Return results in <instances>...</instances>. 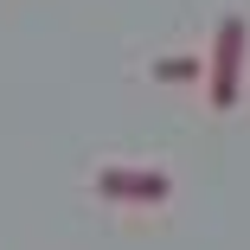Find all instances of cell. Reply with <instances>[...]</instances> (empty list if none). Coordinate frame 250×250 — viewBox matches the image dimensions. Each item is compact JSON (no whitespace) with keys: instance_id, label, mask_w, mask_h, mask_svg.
Segmentation results:
<instances>
[{"instance_id":"obj_1","label":"cell","mask_w":250,"mask_h":250,"mask_svg":"<svg viewBox=\"0 0 250 250\" xmlns=\"http://www.w3.org/2000/svg\"><path fill=\"white\" fill-rule=\"evenodd\" d=\"M244 64H250V20H244V13H225L218 32H212V52H206V103H212L218 116L237 109Z\"/></svg>"},{"instance_id":"obj_2","label":"cell","mask_w":250,"mask_h":250,"mask_svg":"<svg viewBox=\"0 0 250 250\" xmlns=\"http://www.w3.org/2000/svg\"><path fill=\"white\" fill-rule=\"evenodd\" d=\"M90 192L103 206H167L173 199V173L167 167H96Z\"/></svg>"},{"instance_id":"obj_3","label":"cell","mask_w":250,"mask_h":250,"mask_svg":"<svg viewBox=\"0 0 250 250\" xmlns=\"http://www.w3.org/2000/svg\"><path fill=\"white\" fill-rule=\"evenodd\" d=\"M154 83H206V58H192V52L154 58Z\"/></svg>"}]
</instances>
